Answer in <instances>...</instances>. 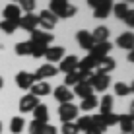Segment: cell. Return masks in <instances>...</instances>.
Returning <instances> with one entry per match:
<instances>
[{"label":"cell","mask_w":134,"mask_h":134,"mask_svg":"<svg viewBox=\"0 0 134 134\" xmlns=\"http://www.w3.org/2000/svg\"><path fill=\"white\" fill-rule=\"evenodd\" d=\"M111 49H113V45H111L109 41H107V43H97V45H93V47L90 49V54L99 60V58H103V57H109Z\"/></svg>","instance_id":"cell-13"},{"label":"cell","mask_w":134,"mask_h":134,"mask_svg":"<svg viewBox=\"0 0 134 134\" xmlns=\"http://www.w3.org/2000/svg\"><path fill=\"white\" fill-rule=\"evenodd\" d=\"M2 86H4V80H2V78H0V90H2Z\"/></svg>","instance_id":"cell-41"},{"label":"cell","mask_w":134,"mask_h":134,"mask_svg":"<svg viewBox=\"0 0 134 134\" xmlns=\"http://www.w3.org/2000/svg\"><path fill=\"white\" fill-rule=\"evenodd\" d=\"M24 124H25V121L21 117H14L10 121V132L12 134H20L21 130H24Z\"/></svg>","instance_id":"cell-29"},{"label":"cell","mask_w":134,"mask_h":134,"mask_svg":"<svg viewBox=\"0 0 134 134\" xmlns=\"http://www.w3.org/2000/svg\"><path fill=\"white\" fill-rule=\"evenodd\" d=\"M33 121H39V122H49V107L43 103H39L37 107L33 109Z\"/></svg>","instance_id":"cell-23"},{"label":"cell","mask_w":134,"mask_h":134,"mask_svg":"<svg viewBox=\"0 0 134 134\" xmlns=\"http://www.w3.org/2000/svg\"><path fill=\"white\" fill-rule=\"evenodd\" d=\"M0 134H2V122H0Z\"/></svg>","instance_id":"cell-42"},{"label":"cell","mask_w":134,"mask_h":134,"mask_svg":"<svg viewBox=\"0 0 134 134\" xmlns=\"http://www.w3.org/2000/svg\"><path fill=\"white\" fill-rule=\"evenodd\" d=\"M18 57H27V54L31 53V43L29 41H21V43H18L16 47H14Z\"/></svg>","instance_id":"cell-28"},{"label":"cell","mask_w":134,"mask_h":134,"mask_svg":"<svg viewBox=\"0 0 134 134\" xmlns=\"http://www.w3.org/2000/svg\"><path fill=\"white\" fill-rule=\"evenodd\" d=\"M14 80H16V86L20 90H31V86L35 84L33 74H29V72H18Z\"/></svg>","instance_id":"cell-8"},{"label":"cell","mask_w":134,"mask_h":134,"mask_svg":"<svg viewBox=\"0 0 134 134\" xmlns=\"http://www.w3.org/2000/svg\"><path fill=\"white\" fill-rule=\"evenodd\" d=\"M86 134H103V132H101L99 128H95V126H90V128L86 130Z\"/></svg>","instance_id":"cell-40"},{"label":"cell","mask_w":134,"mask_h":134,"mask_svg":"<svg viewBox=\"0 0 134 134\" xmlns=\"http://www.w3.org/2000/svg\"><path fill=\"white\" fill-rule=\"evenodd\" d=\"M111 10H113V2L111 0H99V4L93 8V16L101 20V18H107Z\"/></svg>","instance_id":"cell-19"},{"label":"cell","mask_w":134,"mask_h":134,"mask_svg":"<svg viewBox=\"0 0 134 134\" xmlns=\"http://www.w3.org/2000/svg\"><path fill=\"white\" fill-rule=\"evenodd\" d=\"M37 105H39V99H37L35 95H31V93H27L20 99V111L21 113H33V109Z\"/></svg>","instance_id":"cell-12"},{"label":"cell","mask_w":134,"mask_h":134,"mask_svg":"<svg viewBox=\"0 0 134 134\" xmlns=\"http://www.w3.org/2000/svg\"><path fill=\"white\" fill-rule=\"evenodd\" d=\"M57 72H58L57 66H53V64H43V66L37 68L33 78H35V82H45V78H54Z\"/></svg>","instance_id":"cell-6"},{"label":"cell","mask_w":134,"mask_h":134,"mask_svg":"<svg viewBox=\"0 0 134 134\" xmlns=\"http://www.w3.org/2000/svg\"><path fill=\"white\" fill-rule=\"evenodd\" d=\"M117 47L126 49V51H130V49L134 47V35H132V31H124L122 35H119V39H117Z\"/></svg>","instance_id":"cell-22"},{"label":"cell","mask_w":134,"mask_h":134,"mask_svg":"<svg viewBox=\"0 0 134 134\" xmlns=\"http://www.w3.org/2000/svg\"><path fill=\"white\" fill-rule=\"evenodd\" d=\"M31 43H35V45H43V47H47V45H51L54 41V35L53 33H47V31H43V29H33L31 31Z\"/></svg>","instance_id":"cell-5"},{"label":"cell","mask_w":134,"mask_h":134,"mask_svg":"<svg viewBox=\"0 0 134 134\" xmlns=\"http://www.w3.org/2000/svg\"><path fill=\"white\" fill-rule=\"evenodd\" d=\"M76 126H78V130H87V128H90L91 126V117H90V115H84V117H80V119H78V121H76Z\"/></svg>","instance_id":"cell-33"},{"label":"cell","mask_w":134,"mask_h":134,"mask_svg":"<svg viewBox=\"0 0 134 134\" xmlns=\"http://www.w3.org/2000/svg\"><path fill=\"white\" fill-rule=\"evenodd\" d=\"M113 12H115V16H117L119 20H124V18H126V14L130 12V8H128V4L119 2V4H113Z\"/></svg>","instance_id":"cell-27"},{"label":"cell","mask_w":134,"mask_h":134,"mask_svg":"<svg viewBox=\"0 0 134 134\" xmlns=\"http://www.w3.org/2000/svg\"><path fill=\"white\" fill-rule=\"evenodd\" d=\"M54 99L58 101L60 105L64 103H72V99H74V93H72V90L70 87H66V86H58V87H54Z\"/></svg>","instance_id":"cell-7"},{"label":"cell","mask_w":134,"mask_h":134,"mask_svg":"<svg viewBox=\"0 0 134 134\" xmlns=\"http://www.w3.org/2000/svg\"><path fill=\"white\" fill-rule=\"evenodd\" d=\"M51 91H53V90H51L49 82H35V84L31 86V95H35L37 99L43 97V95H49Z\"/></svg>","instance_id":"cell-21"},{"label":"cell","mask_w":134,"mask_h":134,"mask_svg":"<svg viewBox=\"0 0 134 134\" xmlns=\"http://www.w3.org/2000/svg\"><path fill=\"white\" fill-rule=\"evenodd\" d=\"M78 117V107L74 103H64L58 107V119L62 122H74Z\"/></svg>","instance_id":"cell-2"},{"label":"cell","mask_w":134,"mask_h":134,"mask_svg":"<svg viewBox=\"0 0 134 134\" xmlns=\"http://www.w3.org/2000/svg\"><path fill=\"white\" fill-rule=\"evenodd\" d=\"M109 35H111L109 27L99 25V27H95L93 33H91V41H93V45H97V43H107V41H109Z\"/></svg>","instance_id":"cell-14"},{"label":"cell","mask_w":134,"mask_h":134,"mask_svg":"<svg viewBox=\"0 0 134 134\" xmlns=\"http://www.w3.org/2000/svg\"><path fill=\"white\" fill-rule=\"evenodd\" d=\"M2 16H4V20H10V21H20V18H21V10L18 8V4H8V6H4Z\"/></svg>","instance_id":"cell-17"},{"label":"cell","mask_w":134,"mask_h":134,"mask_svg":"<svg viewBox=\"0 0 134 134\" xmlns=\"http://www.w3.org/2000/svg\"><path fill=\"white\" fill-rule=\"evenodd\" d=\"M47 122H39V121H31V124H29V134H41L43 132V126Z\"/></svg>","instance_id":"cell-36"},{"label":"cell","mask_w":134,"mask_h":134,"mask_svg":"<svg viewBox=\"0 0 134 134\" xmlns=\"http://www.w3.org/2000/svg\"><path fill=\"white\" fill-rule=\"evenodd\" d=\"M76 41H78V45H80L82 49H86V51H90L91 47H93V41H91V31H87V29H80L76 33Z\"/></svg>","instance_id":"cell-15"},{"label":"cell","mask_w":134,"mask_h":134,"mask_svg":"<svg viewBox=\"0 0 134 134\" xmlns=\"http://www.w3.org/2000/svg\"><path fill=\"white\" fill-rule=\"evenodd\" d=\"M18 24H20V21H10V20H2V24H0V29H2L4 33H8V35H10V33H14V31H16L18 27H20Z\"/></svg>","instance_id":"cell-31"},{"label":"cell","mask_w":134,"mask_h":134,"mask_svg":"<svg viewBox=\"0 0 134 134\" xmlns=\"http://www.w3.org/2000/svg\"><path fill=\"white\" fill-rule=\"evenodd\" d=\"M37 20H39V25L43 27V31H49L51 29H54V27H57V21H58V18L57 16H53V14H51L49 10H43L39 14V16H37Z\"/></svg>","instance_id":"cell-3"},{"label":"cell","mask_w":134,"mask_h":134,"mask_svg":"<svg viewBox=\"0 0 134 134\" xmlns=\"http://www.w3.org/2000/svg\"><path fill=\"white\" fill-rule=\"evenodd\" d=\"M124 21H126V25H130V27L134 25V12H132V10H130V12L126 14V18H124Z\"/></svg>","instance_id":"cell-39"},{"label":"cell","mask_w":134,"mask_h":134,"mask_svg":"<svg viewBox=\"0 0 134 134\" xmlns=\"http://www.w3.org/2000/svg\"><path fill=\"white\" fill-rule=\"evenodd\" d=\"M72 93H74V97H82V99H86V97H90V95H93V90H91V86H87V84H76L74 86V90H72Z\"/></svg>","instance_id":"cell-24"},{"label":"cell","mask_w":134,"mask_h":134,"mask_svg":"<svg viewBox=\"0 0 134 134\" xmlns=\"http://www.w3.org/2000/svg\"><path fill=\"white\" fill-rule=\"evenodd\" d=\"M115 93L124 97V95H130L132 93V86L124 84V82H119V84H115Z\"/></svg>","instance_id":"cell-30"},{"label":"cell","mask_w":134,"mask_h":134,"mask_svg":"<svg viewBox=\"0 0 134 134\" xmlns=\"http://www.w3.org/2000/svg\"><path fill=\"white\" fill-rule=\"evenodd\" d=\"M115 66H117V60H115L113 57H103V58L97 60V64H95L93 74H105V76H109V72L115 70Z\"/></svg>","instance_id":"cell-4"},{"label":"cell","mask_w":134,"mask_h":134,"mask_svg":"<svg viewBox=\"0 0 134 134\" xmlns=\"http://www.w3.org/2000/svg\"><path fill=\"white\" fill-rule=\"evenodd\" d=\"M78 60H80L78 57H74V54H68V57H64V58H62L60 66H58L57 70H60V72H64V74L76 72V70H78Z\"/></svg>","instance_id":"cell-11"},{"label":"cell","mask_w":134,"mask_h":134,"mask_svg":"<svg viewBox=\"0 0 134 134\" xmlns=\"http://www.w3.org/2000/svg\"><path fill=\"white\" fill-rule=\"evenodd\" d=\"M119 126H121V134H132V126H134V119H132V113H126V115H119Z\"/></svg>","instance_id":"cell-16"},{"label":"cell","mask_w":134,"mask_h":134,"mask_svg":"<svg viewBox=\"0 0 134 134\" xmlns=\"http://www.w3.org/2000/svg\"><path fill=\"white\" fill-rule=\"evenodd\" d=\"M41 134H58V130H57V126H53V124H45V126H43V132H41Z\"/></svg>","instance_id":"cell-38"},{"label":"cell","mask_w":134,"mask_h":134,"mask_svg":"<svg viewBox=\"0 0 134 134\" xmlns=\"http://www.w3.org/2000/svg\"><path fill=\"white\" fill-rule=\"evenodd\" d=\"M80 130H78L76 122H62V134H78Z\"/></svg>","instance_id":"cell-37"},{"label":"cell","mask_w":134,"mask_h":134,"mask_svg":"<svg viewBox=\"0 0 134 134\" xmlns=\"http://www.w3.org/2000/svg\"><path fill=\"white\" fill-rule=\"evenodd\" d=\"M18 8H20V10H24L25 14H33V10H35V2H33V0H21V2L18 4Z\"/></svg>","instance_id":"cell-35"},{"label":"cell","mask_w":134,"mask_h":134,"mask_svg":"<svg viewBox=\"0 0 134 134\" xmlns=\"http://www.w3.org/2000/svg\"><path fill=\"white\" fill-rule=\"evenodd\" d=\"M99 105V99L95 97V93L93 95H90V97H86V99H82V105H80V109L82 111H91V109H95Z\"/></svg>","instance_id":"cell-26"},{"label":"cell","mask_w":134,"mask_h":134,"mask_svg":"<svg viewBox=\"0 0 134 134\" xmlns=\"http://www.w3.org/2000/svg\"><path fill=\"white\" fill-rule=\"evenodd\" d=\"M49 12L53 14V16H57V18H72V16H76L78 8L74 6V4L66 2V0H51Z\"/></svg>","instance_id":"cell-1"},{"label":"cell","mask_w":134,"mask_h":134,"mask_svg":"<svg viewBox=\"0 0 134 134\" xmlns=\"http://www.w3.org/2000/svg\"><path fill=\"white\" fill-rule=\"evenodd\" d=\"M31 43V41H29ZM45 51H47V47H43V45H35V43H31V57L33 58H43L45 57Z\"/></svg>","instance_id":"cell-32"},{"label":"cell","mask_w":134,"mask_h":134,"mask_svg":"<svg viewBox=\"0 0 134 134\" xmlns=\"http://www.w3.org/2000/svg\"><path fill=\"white\" fill-rule=\"evenodd\" d=\"M45 58H47V64L51 62H58L64 58V47H47V51H45Z\"/></svg>","instance_id":"cell-18"},{"label":"cell","mask_w":134,"mask_h":134,"mask_svg":"<svg viewBox=\"0 0 134 134\" xmlns=\"http://www.w3.org/2000/svg\"><path fill=\"white\" fill-rule=\"evenodd\" d=\"M97 107L101 109L99 115H109V113H113V95H103Z\"/></svg>","instance_id":"cell-25"},{"label":"cell","mask_w":134,"mask_h":134,"mask_svg":"<svg viewBox=\"0 0 134 134\" xmlns=\"http://www.w3.org/2000/svg\"><path fill=\"white\" fill-rule=\"evenodd\" d=\"M95 64H97V58H93L91 54H87V57H84V58L78 60V70H80V72H93Z\"/></svg>","instance_id":"cell-20"},{"label":"cell","mask_w":134,"mask_h":134,"mask_svg":"<svg viewBox=\"0 0 134 134\" xmlns=\"http://www.w3.org/2000/svg\"><path fill=\"white\" fill-rule=\"evenodd\" d=\"M21 27V29H25V31H33L37 29V25H39V20H37V16L35 14H21V18H20V24H18Z\"/></svg>","instance_id":"cell-10"},{"label":"cell","mask_w":134,"mask_h":134,"mask_svg":"<svg viewBox=\"0 0 134 134\" xmlns=\"http://www.w3.org/2000/svg\"><path fill=\"white\" fill-rule=\"evenodd\" d=\"M109 84H111V78L105 76V74H93V78H91V90L95 91H105L109 90Z\"/></svg>","instance_id":"cell-9"},{"label":"cell","mask_w":134,"mask_h":134,"mask_svg":"<svg viewBox=\"0 0 134 134\" xmlns=\"http://www.w3.org/2000/svg\"><path fill=\"white\" fill-rule=\"evenodd\" d=\"M76 84H80V74L76 72H70V74H66V78H64V86H76Z\"/></svg>","instance_id":"cell-34"}]
</instances>
